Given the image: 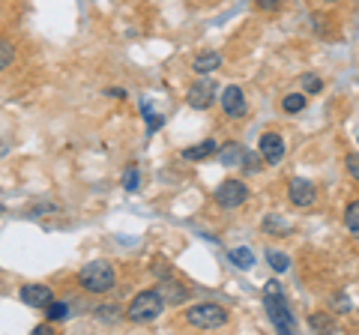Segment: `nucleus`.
Returning <instances> with one entry per match:
<instances>
[{
	"label": "nucleus",
	"instance_id": "1",
	"mask_svg": "<svg viewBox=\"0 0 359 335\" xmlns=\"http://www.w3.org/2000/svg\"><path fill=\"white\" fill-rule=\"evenodd\" d=\"M264 306H266V315L273 320L276 332L282 335H294L297 332V317L294 311L287 308V299H285V290H282V282H266L264 285Z\"/></svg>",
	"mask_w": 359,
	"mask_h": 335
},
{
	"label": "nucleus",
	"instance_id": "2",
	"mask_svg": "<svg viewBox=\"0 0 359 335\" xmlns=\"http://www.w3.org/2000/svg\"><path fill=\"white\" fill-rule=\"evenodd\" d=\"M78 278H81L87 294H108V290L117 285V273L108 261H90Z\"/></svg>",
	"mask_w": 359,
	"mask_h": 335
},
{
	"label": "nucleus",
	"instance_id": "3",
	"mask_svg": "<svg viewBox=\"0 0 359 335\" xmlns=\"http://www.w3.org/2000/svg\"><path fill=\"white\" fill-rule=\"evenodd\" d=\"M162 308H165V299L159 290H141V294L132 299V306L126 308V317L132 323H150L162 315Z\"/></svg>",
	"mask_w": 359,
	"mask_h": 335
},
{
	"label": "nucleus",
	"instance_id": "4",
	"mask_svg": "<svg viewBox=\"0 0 359 335\" xmlns=\"http://www.w3.org/2000/svg\"><path fill=\"white\" fill-rule=\"evenodd\" d=\"M186 320L198 329H219L228 323V308H222L219 303H198L186 308Z\"/></svg>",
	"mask_w": 359,
	"mask_h": 335
},
{
	"label": "nucleus",
	"instance_id": "5",
	"mask_svg": "<svg viewBox=\"0 0 359 335\" xmlns=\"http://www.w3.org/2000/svg\"><path fill=\"white\" fill-rule=\"evenodd\" d=\"M216 204L224 207V210H237L245 204V198H249V189H245L243 180H224L219 189H216Z\"/></svg>",
	"mask_w": 359,
	"mask_h": 335
},
{
	"label": "nucleus",
	"instance_id": "6",
	"mask_svg": "<svg viewBox=\"0 0 359 335\" xmlns=\"http://www.w3.org/2000/svg\"><path fill=\"white\" fill-rule=\"evenodd\" d=\"M287 198L294 207H311L314 198H318V189H314L311 180H302V177H294L287 183Z\"/></svg>",
	"mask_w": 359,
	"mask_h": 335
},
{
	"label": "nucleus",
	"instance_id": "7",
	"mask_svg": "<svg viewBox=\"0 0 359 335\" xmlns=\"http://www.w3.org/2000/svg\"><path fill=\"white\" fill-rule=\"evenodd\" d=\"M189 105H192L195 111H207L212 102H216V84L212 81H195L192 87H189Z\"/></svg>",
	"mask_w": 359,
	"mask_h": 335
},
{
	"label": "nucleus",
	"instance_id": "8",
	"mask_svg": "<svg viewBox=\"0 0 359 335\" xmlns=\"http://www.w3.org/2000/svg\"><path fill=\"white\" fill-rule=\"evenodd\" d=\"M261 159L266 165H278L285 159V138L276 132H264L261 135Z\"/></svg>",
	"mask_w": 359,
	"mask_h": 335
},
{
	"label": "nucleus",
	"instance_id": "9",
	"mask_svg": "<svg viewBox=\"0 0 359 335\" xmlns=\"http://www.w3.org/2000/svg\"><path fill=\"white\" fill-rule=\"evenodd\" d=\"M222 111L228 114L231 120H240L245 114V93L240 90L237 84H231V87H224V93H222Z\"/></svg>",
	"mask_w": 359,
	"mask_h": 335
},
{
	"label": "nucleus",
	"instance_id": "10",
	"mask_svg": "<svg viewBox=\"0 0 359 335\" xmlns=\"http://www.w3.org/2000/svg\"><path fill=\"white\" fill-rule=\"evenodd\" d=\"M51 287H45V285H25L21 287V303H27L30 308H45L51 303Z\"/></svg>",
	"mask_w": 359,
	"mask_h": 335
},
{
	"label": "nucleus",
	"instance_id": "11",
	"mask_svg": "<svg viewBox=\"0 0 359 335\" xmlns=\"http://www.w3.org/2000/svg\"><path fill=\"white\" fill-rule=\"evenodd\" d=\"M219 66H222V54H219V51H204L201 57H195L192 69H195L198 75H210V72H216Z\"/></svg>",
	"mask_w": 359,
	"mask_h": 335
},
{
	"label": "nucleus",
	"instance_id": "12",
	"mask_svg": "<svg viewBox=\"0 0 359 335\" xmlns=\"http://www.w3.org/2000/svg\"><path fill=\"white\" fill-rule=\"evenodd\" d=\"M159 294H162L165 303H183V299L189 296V290H186L183 285H177L174 278H168V275H165V282L159 285Z\"/></svg>",
	"mask_w": 359,
	"mask_h": 335
},
{
	"label": "nucleus",
	"instance_id": "13",
	"mask_svg": "<svg viewBox=\"0 0 359 335\" xmlns=\"http://www.w3.org/2000/svg\"><path fill=\"white\" fill-rule=\"evenodd\" d=\"M228 261L237 266V270H252V266H255V252L245 249V245H240V249H231L228 252Z\"/></svg>",
	"mask_w": 359,
	"mask_h": 335
},
{
	"label": "nucleus",
	"instance_id": "14",
	"mask_svg": "<svg viewBox=\"0 0 359 335\" xmlns=\"http://www.w3.org/2000/svg\"><path fill=\"white\" fill-rule=\"evenodd\" d=\"M219 144L216 141H204V144H198V147H186L183 150V159L186 162H198V159H207V156L216 153Z\"/></svg>",
	"mask_w": 359,
	"mask_h": 335
},
{
	"label": "nucleus",
	"instance_id": "15",
	"mask_svg": "<svg viewBox=\"0 0 359 335\" xmlns=\"http://www.w3.org/2000/svg\"><path fill=\"white\" fill-rule=\"evenodd\" d=\"M309 327H311L314 332H323V329H327V332H339V323H335V320L327 315V311H318V315H311V317H309Z\"/></svg>",
	"mask_w": 359,
	"mask_h": 335
},
{
	"label": "nucleus",
	"instance_id": "16",
	"mask_svg": "<svg viewBox=\"0 0 359 335\" xmlns=\"http://www.w3.org/2000/svg\"><path fill=\"white\" fill-rule=\"evenodd\" d=\"M344 225H347V231H351L353 237H359V200H351V204H347V210H344Z\"/></svg>",
	"mask_w": 359,
	"mask_h": 335
},
{
	"label": "nucleus",
	"instance_id": "17",
	"mask_svg": "<svg viewBox=\"0 0 359 335\" xmlns=\"http://www.w3.org/2000/svg\"><path fill=\"white\" fill-rule=\"evenodd\" d=\"M45 317H48L51 323L66 320V317H69V306H66V303H54V299H51V303L45 306Z\"/></svg>",
	"mask_w": 359,
	"mask_h": 335
},
{
	"label": "nucleus",
	"instance_id": "18",
	"mask_svg": "<svg viewBox=\"0 0 359 335\" xmlns=\"http://www.w3.org/2000/svg\"><path fill=\"white\" fill-rule=\"evenodd\" d=\"M141 111H144V120H147V132H156L165 126V117L156 114V111L150 108V102H141Z\"/></svg>",
	"mask_w": 359,
	"mask_h": 335
},
{
	"label": "nucleus",
	"instance_id": "19",
	"mask_svg": "<svg viewBox=\"0 0 359 335\" xmlns=\"http://www.w3.org/2000/svg\"><path fill=\"white\" fill-rule=\"evenodd\" d=\"M240 165H243V171H245V174H257V171L264 168V159H261V153H249V150H245Z\"/></svg>",
	"mask_w": 359,
	"mask_h": 335
},
{
	"label": "nucleus",
	"instance_id": "20",
	"mask_svg": "<svg viewBox=\"0 0 359 335\" xmlns=\"http://www.w3.org/2000/svg\"><path fill=\"white\" fill-rule=\"evenodd\" d=\"M266 261H269V266H273L276 273H285L287 266H290V258H287V254H285V252H276V249H269V252H266Z\"/></svg>",
	"mask_w": 359,
	"mask_h": 335
},
{
	"label": "nucleus",
	"instance_id": "21",
	"mask_svg": "<svg viewBox=\"0 0 359 335\" xmlns=\"http://www.w3.org/2000/svg\"><path fill=\"white\" fill-rule=\"evenodd\" d=\"M282 108L287 111V114H299V111L306 108V96H302V93H287L285 102H282Z\"/></svg>",
	"mask_w": 359,
	"mask_h": 335
},
{
	"label": "nucleus",
	"instance_id": "22",
	"mask_svg": "<svg viewBox=\"0 0 359 335\" xmlns=\"http://www.w3.org/2000/svg\"><path fill=\"white\" fill-rule=\"evenodd\" d=\"M243 147H237V144H231V147L222 150V165H240L243 162Z\"/></svg>",
	"mask_w": 359,
	"mask_h": 335
},
{
	"label": "nucleus",
	"instance_id": "23",
	"mask_svg": "<svg viewBox=\"0 0 359 335\" xmlns=\"http://www.w3.org/2000/svg\"><path fill=\"white\" fill-rule=\"evenodd\" d=\"M138 186H141L138 168H126V174H123V189H126V192H138Z\"/></svg>",
	"mask_w": 359,
	"mask_h": 335
},
{
	"label": "nucleus",
	"instance_id": "24",
	"mask_svg": "<svg viewBox=\"0 0 359 335\" xmlns=\"http://www.w3.org/2000/svg\"><path fill=\"white\" fill-rule=\"evenodd\" d=\"M323 90V81L314 72H306L302 75V93H320Z\"/></svg>",
	"mask_w": 359,
	"mask_h": 335
},
{
	"label": "nucleus",
	"instance_id": "25",
	"mask_svg": "<svg viewBox=\"0 0 359 335\" xmlns=\"http://www.w3.org/2000/svg\"><path fill=\"white\" fill-rule=\"evenodd\" d=\"M117 308H120V306H99V308H96V317H99V320L114 323V320L120 317V311H117Z\"/></svg>",
	"mask_w": 359,
	"mask_h": 335
},
{
	"label": "nucleus",
	"instance_id": "26",
	"mask_svg": "<svg viewBox=\"0 0 359 335\" xmlns=\"http://www.w3.org/2000/svg\"><path fill=\"white\" fill-rule=\"evenodd\" d=\"M13 57H15L13 46H9V42H0V69H6V66L13 63Z\"/></svg>",
	"mask_w": 359,
	"mask_h": 335
},
{
	"label": "nucleus",
	"instance_id": "27",
	"mask_svg": "<svg viewBox=\"0 0 359 335\" xmlns=\"http://www.w3.org/2000/svg\"><path fill=\"white\" fill-rule=\"evenodd\" d=\"M347 174H351L353 177V180L359 183V153H351V156H347Z\"/></svg>",
	"mask_w": 359,
	"mask_h": 335
},
{
	"label": "nucleus",
	"instance_id": "28",
	"mask_svg": "<svg viewBox=\"0 0 359 335\" xmlns=\"http://www.w3.org/2000/svg\"><path fill=\"white\" fill-rule=\"evenodd\" d=\"M257 9H264V13H276L278 6H282V0H255Z\"/></svg>",
	"mask_w": 359,
	"mask_h": 335
},
{
	"label": "nucleus",
	"instance_id": "29",
	"mask_svg": "<svg viewBox=\"0 0 359 335\" xmlns=\"http://www.w3.org/2000/svg\"><path fill=\"white\" fill-rule=\"evenodd\" d=\"M335 311H341V315H344V311H351V299H347V296H335Z\"/></svg>",
	"mask_w": 359,
	"mask_h": 335
},
{
	"label": "nucleus",
	"instance_id": "30",
	"mask_svg": "<svg viewBox=\"0 0 359 335\" xmlns=\"http://www.w3.org/2000/svg\"><path fill=\"white\" fill-rule=\"evenodd\" d=\"M54 204H39V207H33V216H45V213H54Z\"/></svg>",
	"mask_w": 359,
	"mask_h": 335
},
{
	"label": "nucleus",
	"instance_id": "31",
	"mask_svg": "<svg viewBox=\"0 0 359 335\" xmlns=\"http://www.w3.org/2000/svg\"><path fill=\"white\" fill-rule=\"evenodd\" d=\"M111 96H117V99H123V96H126V90H120V87H114V90H108Z\"/></svg>",
	"mask_w": 359,
	"mask_h": 335
},
{
	"label": "nucleus",
	"instance_id": "32",
	"mask_svg": "<svg viewBox=\"0 0 359 335\" xmlns=\"http://www.w3.org/2000/svg\"><path fill=\"white\" fill-rule=\"evenodd\" d=\"M320 4H339V0H320Z\"/></svg>",
	"mask_w": 359,
	"mask_h": 335
},
{
	"label": "nucleus",
	"instance_id": "33",
	"mask_svg": "<svg viewBox=\"0 0 359 335\" xmlns=\"http://www.w3.org/2000/svg\"><path fill=\"white\" fill-rule=\"evenodd\" d=\"M4 213H6V210H4V204H0V216H4Z\"/></svg>",
	"mask_w": 359,
	"mask_h": 335
}]
</instances>
